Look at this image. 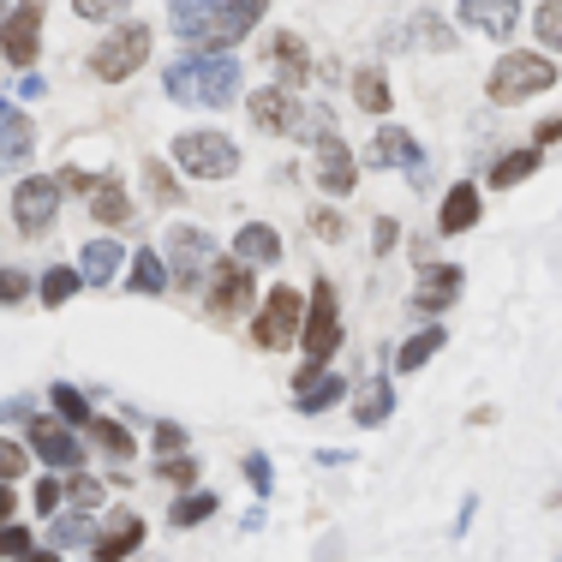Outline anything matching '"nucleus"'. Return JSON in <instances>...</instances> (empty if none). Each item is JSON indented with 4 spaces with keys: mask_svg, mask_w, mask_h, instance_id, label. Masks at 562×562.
<instances>
[{
    "mask_svg": "<svg viewBox=\"0 0 562 562\" xmlns=\"http://www.w3.org/2000/svg\"><path fill=\"white\" fill-rule=\"evenodd\" d=\"M0 7H7V0H0Z\"/></svg>",
    "mask_w": 562,
    "mask_h": 562,
    "instance_id": "57",
    "label": "nucleus"
},
{
    "mask_svg": "<svg viewBox=\"0 0 562 562\" xmlns=\"http://www.w3.org/2000/svg\"><path fill=\"white\" fill-rule=\"evenodd\" d=\"M317 186H324L329 198H347L359 186V162H353V150H347L341 138L317 144Z\"/></svg>",
    "mask_w": 562,
    "mask_h": 562,
    "instance_id": "16",
    "label": "nucleus"
},
{
    "mask_svg": "<svg viewBox=\"0 0 562 562\" xmlns=\"http://www.w3.org/2000/svg\"><path fill=\"white\" fill-rule=\"evenodd\" d=\"M19 562H60V557H55V551H36V544H31V551H24Z\"/></svg>",
    "mask_w": 562,
    "mask_h": 562,
    "instance_id": "54",
    "label": "nucleus"
},
{
    "mask_svg": "<svg viewBox=\"0 0 562 562\" xmlns=\"http://www.w3.org/2000/svg\"><path fill=\"white\" fill-rule=\"evenodd\" d=\"M31 449L43 454V467H66V473H72V467H85V449H78V437L66 431V425H43V419H36Z\"/></svg>",
    "mask_w": 562,
    "mask_h": 562,
    "instance_id": "19",
    "label": "nucleus"
},
{
    "mask_svg": "<svg viewBox=\"0 0 562 562\" xmlns=\"http://www.w3.org/2000/svg\"><path fill=\"white\" fill-rule=\"evenodd\" d=\"M43 90H48V85H43V78H36V72H24V78H19V97H24V102H36V97H43Z\"/></svg>",
    "mask_w": 562,
    "mask_h": 562,
    "instance_id": "52",
    "label": "nucleus"
},
{
    "mask_svg": "<svg viewBox=\"0 0 562 562\" xmlns=\"http://www.w3.org/2000/svg\"><path fill=\"white\" fill-rule=\"evenodd\" d=\"M168 270H162V258H156V251H138V258H132V276H126V288L132 293H168Z\"/></svg>",
    "mask_w": 562,
    "mask_h": 562,
    "instance_id": "29",
    "label": "nucleus"
},
{
    "mask_svg": "<svg viewBox=\"0 0 562 562\" xmlns=\"http://www.w3.org/2000/svg\"><path fill=\"white\" fill-rule=\"evenodd\" d=\"M353 102L366 114H390V78H383L378 66H359L353 72Z\"/></svg>",
    "mask_w": 562,
    "mask_h": 562,
    "instance_id": "28",
    "label": "nucleus"
},
{
    "mask_svg": "<svg viewBox=\"0 0 562 562\" xmlns=\"http://www.w3.org/2000/svg\"><path fill=\"white\" fill-rule=\"evenodd\" d=\"M78 288H85V276H78V270H66V263H55V270H43V305H66Z\"/></svg>",
    "mask_w": 562,
    "mask_h": 562,
    "instance_id": "33",
    "label": "nucleus"
},
{
    "mask_svg": "<svg viewBox=\"0 0 562 562\" xmlns=\"http://www.w3.org/2000/svg\"><path fill=\"white\" fill-rule=\"evenodd\" d=\"M234 258L239 263H281V234H276V227H263V222L239 227V234H234Z\"/></svg>",
    "mask_w": 562,
    "mask_h": 562,
    "instance_id": "24",
    "label": "nucleus"
},
{
    "mask_svg": "<svg viewBox=\"0 0 562 562\" xmlns=\"http://www.w3.org/2000/svg\"><path fill=\"white\" fill-rule=\"evenodd\" d=\"M532 173H539V144H532V150L503 156V162L491 168V180H497V186H520V180H532Z\"/></svg>",
    "mask_w": 562,
    "mask_h": 562,
    "instance_id": "31",
    "label": "nucleus"
},
{
    "mask_svg": "<svg viewBox=\"0 0 562 562\" xmlns=\"http://www.w3.org/2000/svg\"><path fill=\"white\" fill-rule=\"evenodd\" d=\"M120 263H126V251H120L114 239H85V251H78V276H85V288H102V281H114Z\"/></svg>",
    "mask_w": 562,
    "mask_h": 562,
    "instance_id": "21",
    "label": "nucleus"
},
{
    "mask_svg": "<svg viewBox=\"0 0 562 562\" xmlns=\"http://www.w3.org/2000/svg\"><path fill=\"white\" fill-rule=\"evenodd\" d=\"M43 48V0H19V12L0 19V55L12 66H31Z\"/></svg>",
    "mask_w": 562,
    "mask_h": 562,
    "instance_id": "10",
    "label": "nucleus"
},
{
    "mask_svg": "<svg viewBox=\"0 0 562 562\" xmlns=\"http://www.w3.org/2000/svg\"><path fill=\"white\" fill-rule=\"evenodd\" d=\"M31 503H36V515H55V508H60V485H55V479H43Z\"/></svg>",
    "mask_w": 562,
    "mask_h": 562,
    "instance_id": "50",
    "label": "nucleus"
},
{
    "mask_svg": "<svg viewBox=\"0 0 562 562\" xmlns=\"http://www.w3.org/2000/svg\"><path fill=\"white\" fill-rule=\"evenodd\" d=\"M24 551H31V532H24L19 520H0V557H12V562H19Z\"/></svg>",
    "mask_w": 562,
    "mask_h": 562,
    "instance_id": "39",
    "label": "nucleus"
},
{
    "mask_svg": "<svg viewBox=\"0 0 562 562\" xmlns=\"http://www.w3.org/2000/svg\"><path fill=\"white\" fill-rule=\"evenodd\" d=\"M126 7H132V0H72L78 19H120Z\"/></svg>",
    "mask_w": 562,
    "mask_h": 562,
    "instance_id": "44",
    "label": "nucleus"
},
{
    "mask_svg": "<svg viewBox=\"0 0 562 562\" xmlns=\"http://www.w3.org/2000/svg\"><path fill=\"white\" fill-rule=\"evenodd\" d=\"M48 401H55V413L66 425H90V401L72 390V383H55V390H48Z\"/></svg>",
    "mask_w": 562,
    "mask_h": 562,
    "instance_id": "35",
    "label": "nucleus"
},
{
    "mask_svg": "<svg viewBox=\"0 0 562 562\" xmlns=\"http://www.w3.org/2000/svg\"><path fill=\"white\" fill-rule=\"evenodd\" d=\"M156 473H162L168 485H198V461H192V454H186V461H180V454H168V461L156 467Z\"/></svg>",
    "mask_w": 562,
    "mask_h": 562,
    "instance_id": "41",
    "label": "nucleus"
},
{
    "mask_svg": "<svg viewBox=\"0 0 562 562\" xmlns=\"http://www.w3.org/2000/svg\"><path fill=\"white\" fill-rule=\"evenodd\" d=\"M90 508H78V515H60L55 520V544H78V539H90Z\"/></svg>",
    "mask_w": 562,
    "mask_h": 562,
    "instance_id": "40",
    "label": "nucleus"
},
{
    "mask_svg": "<svg viewBox=\"0 0 562 562\" xmlns=\"http://www.w3.org/2000/svg\"><path fill=\"white\" fill-rule=\"evenodd\" d=\"M395 239H401V222H390V216H378V227H371V251H395Z\"/></svg>",
    "mask_w": 562,
    "mask_h": 562,
    "instance_id": "48",
    "label": "nucleus"
},
{
    "mask_svg": "<svg viewBox=\"0 0 562 562\" xmlns=\"http://www.w3.org/2000/svg\"><path fill=\"white\" fill-rule=\"evenodd\" d=\"M395 413V390L383 378H371L366 390H359V401H353V425H366V431H378L383 419Z\"/></svg>",
    "mask_w": 562,
    "mask_h": 562,
    "instance_id": "25",
    "label": "nucleus"
},
{
    "mask_svg": "<svg viewBox=\"0 0 562 562\" xmlns=\"http://www.w3.org/2000/svg\"><path fill=\"white\" fill-rule=\"evenodd\" d=\"M144 173H150V192H156V204H173V198H180V186L168 180V168H162V162H144Z\"/></svg>",
    "mask_w": 562,
    "mask_h": 562,
    "instance_id": "46",
    "label": "nucleus"
},
{
    "mask_svg": "<svg viewBox=\"0 0 562 562\" xmlns=\"http://www.w3.org/2000/svg\"><path fill=\"white\" fill-rule=\"evenodd\" d=\"M173 102H198V109H227L239 97V66L227 55H186L162 72Z\"/></svg>",
    "mask_w": 562,
    "mask_h": 562,
    "instance_id": "1",
    "label": "nucleus"
},
{
    "mask_svg": "<svg viewBox=\"0 0 562 562\" xmlns=\"http://www.w3.org/2000/svg\"><path fill=\"white\" fill-rule=\"evenodd\" d=\"M173 162L186 168V180H227V173L239 168V150H234L227 132L198 126V132H180V138H173Z\"/></svg>",
    "mask_w": 562,
    "mask_h": 562,
    "instance_id": "3",
    "label": "nucleus"
},
{
    "mask_svg": "<svg viewBox=\"0 0 562 562\" xmlns=\"http://www.w3.org/2000/svg\"><path fill=\"white\" fill-rule=\"evenodd\" d=\"M300 329H305L300 293H293V288H276L270 300H263V312H258V329H251V341H258L263 353H281V347L300 341Z\"/></svg>",
    "mask_w": 562,
    "mask_h": 562,
    "instance_id": "6",
    "label": "nucleus"
},
{
    "mask_svg": "<svg viewBox=\"0 0 562 562\" xmlns=\"http://www.w3.org/2000/svg\"><path fill=\"white\" fill-rule=\"evenodd\" d=\"M31 120L24 114H12L7 109V97H0V168H19L24 156H31Z\"/></svg>",
    "mask_w": 562,
    "mask_h": 562,
    "instance_id": "23",
    "label": "nucleus"
},
{
    "mask_svg": "<svg viewBox=\"0 0 562 562\" xmlns=\"http://www.w3.org/2000/svg\"><path fill=\"white\" fill-rule=\"evenodd\" d=\"M443 341H449V329H443V324L419 329V336H413V341H401V347H395V371H419V366H425V359H431V353H437V347H443Z\"/></svg>",
    "mask_w": 562,
    "mask_h": 562,
    "instance_id": "27",
    "label": "nucleus"
},
{
    "mask_svg": "<svg viewBox=\"0 0 562 562\" xmlns=\"http://www.w3.org/2000/svg\"><path fill=\"white\" fill-rule=\"evenodd\" d=\"M66 497H72V508H97L102 485H97V479H85V473H72V479H66Z\"/></svg>",
    "mask_w": 562,
    "mask_h": 562,
    "instance_id": "38",
    "label": "nucleus"
},
{
    "mask_svg": "<svg viewBox=\"0 0 562 562\" xmlns=\"http://www.w3.org/2000/svg\"><path fill=\"white\" fill-rule=\"evenodd\" d=\"M55 180H60V192H90V186H97V180H90V173H78V168L55 173Z\"/></svg>",
    "mask_w": 562,
    "mask_h": 562,
    "instance_id": "51",
    "label": "nucleus"
},
{
    "mask_svg": "<svg viewBox=\"0 0 562 562\" xmlns=\"http://www.w3.org/2000/svg\"><path fill=\"white\" fill-rule=\"evenodd\" d=\"M150 443H156V454H162V461H168V454H180V449H186V431H180V425H173V419H162V425H156V431H150Z\"/></svg>",
    "mask_w": 562,
    "mask_h": 562,
    "instance_id": "42",
    "label": "nucleus"
},
{
    "mask_svg": "<svg viewBox=\"0 0 562 562\" xmlns=\"http://www.w3.org/2000/svg\"><path fill=\"white\" fill-rule=\"evenodd\" d=\"M138 544H144V520L138 515H114L109 527L90 539V557H97V562H120V557L138 551Z\"/></svg>",
    "mask_w": 562,
    "mask_h": 562,
    "instance_id": "18",
    "label": "nucleus"
},
{
    "mask_svg": "<svg viewBox=\"0 0 562 562\" xmlns=\"http://www.w3.org/2000/svg\"><path fill=\"white\" fill-rule=\"evenodd\" d=\"M366 162L371 168H407V173H419V186H425V150H419V138H413L407 126H378L371 132Z\"/></svg>",
    "mask_w": 562,
    "mask_h": 562,
    "instance_id": "12",
    "label": "nucleus"
},
{
    "mask_svg": "<svg viewBox=\"0 0 562 562\" xmlns=\"http://www.w3.org/2000/svg\"><path fill=\"white\" fill-rule=\"evenodd\" d=\"M551 85H557V66L544 55H503L497 66H491V78H485V97L497 102V109H515V102L544 97Z\"/></svg>",
    "mask_w": 562,
    "mask_h": 562,
    "instance_id": "2",
    "label": "nucleus"
},
{
    "mask_svg": "<svg viewBox=\"0 0 562 562\" xmlns=\"http://www.w3.org/2000/svg\"><path fill=\"white\" fill-rule=\"evenodd\" d=\"M210 317H239L251 305V293H258V281L239 258H216V270H210Z\"/></svg>",
    "mask_w": 562,
    "mask_h": 562,
    "instance_id": "11",
    "label": "nucleus"
},
{
    "mask_svg": "<svg viewBox=\"0 0 562 562\" xmlns=\"http://www.w3.org/2000/svg\"><path fill=\"white\" fill-rule=\"evenodd\" d=\"M461 24L479 36H508L520 24V0H461Z\"/></svg>",
    "mask_w": 562,
    "mask_h": 562,
    "instance_id": "17",
    "label": "nucleus"
},
{
    "mask_svg": "<svg viewBox=\"0 0 562 562\" xmlns=\"http://www.w3.org/2000/svg\"><path fill=\"white\" fill-rule=\"evenodd\" d=\"M55 216H60V180H48V173L19 180V192H12V222H19L24 234H48Z\"/></svg>",
    "mask_w": 562,
    "mask_h": 562,
    "instance_id": "9",
    "label": "nucleus"
},
{
    "mask_svg": "<svg viewBox=\"0 0 562 562\" xmlns=\"http://www.w3.org/2000/svg\"><path fill=\"white\" fill-rule=\"evenodd\" d=\"M305 72H312L305 43H300V36H281V43H276V78H281V90H300Z\"/></svg>",
    "mask_w": 562,
    "mask_h": 562,
    "instance_id": "26",
    "label": "nucleus"
},
{
    "mask_svg": "<svg viewBox=\"0 0 562 562\" xmlns=\"http://www.w3.org/2000/svg\"><path fill=\"white\" fill-rule=\"evenodd\" d=\"M562 138V120H544V126H539V144H557Z\"/></svg>",
    "mask_w": 562,
    "mask_h": 562,
    "instance_id": "53",
    "label": "nucleus"
},
{
    "mask_svg": "<svg viewBox=\"0 0 562 562\" xmlns=\"http://www.w3.org/2000/svg\"><path fill=\"white\" fill-rule=\"evenodd\" d=\"M341 395H347V378H341V371L305 366L300 378H293V407H300V413H329Z\"/></svg>",
    "mask_w": 562,
    "mask_h": 562,
    "instance_id": "15",
    "label": "nucleus"
},
{
    "mask_svg": "<svg viewBox=\"0 0 562 562\" xmlns=\"http://www.w3.org/2000/svg\"><path fill=\"white\" fill-rule=\"evenodd\" d=\"M246 479H251V491H270V461H263V454H246Z\"/></svg>",
    "mask_w": 562,
    "mask_h": 562,
    "instance_id": "49",
    "label": "nucleus"
},
{
    "mask_svg": "<svg viewBox=\"0 0 562 562\" xmlns=\"http://www.w3.org/2000/svg\"><path fill=\"white\" fill-rule=\"evenodd\" d=\"M544 503H551V508H562V485H557V491H551V497H544Z\"/></svg>",
    "mask_w": 562,
    "mask_h": 562,
    "instance_id": "56",
    "label": "nucleus"
},
{
    "mask_svg": "<svg viewBox=\"0 0 562 562\" xmlns=\"http://www.w3.org/2000/svg\"><path fill=\"white\" fill-rule=\"evenodd\" d=\"M12 515V485H0V520Z\"/></svg>",
    "mask_w": 562,
    "mask_h": 562,
    "instance_id": "55",
    "label": "nucleus"
},
{
    "mask_svg": "<svg viewBox=\"0 0 562 562\" xmlns=\"http://www.w3.org/2000/svg\"><path fill=\"white\" fill-rule=\"evenodd\" d=\"M300 341H305V353H312V366H324V359L341 347V312H336V288H329V281L312 288V312H305Z\"/></svg>",
    "mask_w": 562,
    "mask_h": 562,
    "instance_id": "8",
    "label": "nucleus"
},
{
    "mask_svg": "<svg viewBox=\"0 0 562 562\" xmlns=\"http://www.w3.org/2000/svg\"><path fill=\"white\" fill-rule=\"evenodd\" d=\"M168 258H173V281H180V288H204L210 270H216V239H210L204 227H173Z\"/></svg>",
    "mask_w": 562,
    "mask_h": 562,
    "instance_id": "7",
    "label": "nucleus"
},
{
    "mask_svg": "<svg viewBox=\"0 0 562 562\" xmlns=\"http://www.w3.org/2000/svg\"><path fill=\"white\" fill-rule=\"evenodd\" d=\"M85 431L97 437V443L109 449L114 461H126V454H132V431H126V425H114V419H97V413H90V425H85Z\"/></svg>",
    "mask_w": 562,
    "mask_h": 562,
    "instance_id": "34",
    "label": "nucleus"
},
{
    "mask_svg": "<svg viewBox=\"0 0 562 562\" xmlns=\"http://www.w3.org/2000/svg\"><path fill=\"white\" fill-rule=\"evenodd\" d=\"M461 263H419V288H413V312H449L461 300Z\"/></svg>",
    "mask_w": 562,
    "mask_h": 562,
    "instance_id": "14",
    "label": "nucleus"
},
{
    "mask_svg": "<svg viewBox=\"0 0 562 562\" xmlns=\"http://www.w3.org/2000/svg\"><path fill=\"white\" fill-rule=\"evenodd\" d=\"M263 12H270V0H227V7H216L192 36H186V48H192V55H216V48H234L239 36H246L251 24L263 19Z\"/></svg>",
    "mask_w": 562,
    "mask_h": 562,
    "instance_id": "4",
    "label": "nucleus"
},
{
    "mask_svg": "<svg viewBox=\"0 0 562 562\" xmlns=\"http://www.w3.org/2000/svg\"><path fill=\"white\" fill-rule=\"evenodd\" d=\"M251 120H258L263 132H276V138H300V120H305V102L293 97V90H281V85H270V90H251Z\"/></svg>",
    "mask_w": 562,
    "mask_h": 562,
    "instance_id": "13",
    "label": "nucleus"
},
{
    "mask_svg": "<svg viewBox=\"0 0 562 562\" xmlns=\"http://www.w3.org/2000/svg\"><path fill=\"white\" fill-rule=\"evenodd\" d=\"M31 467V454H24V443H12V437H0V485H12V479Z\"/></svg>",
    "mask_w": 562,
    "mask_h": 562,
    "instance_id": "37",
    "label": "nucleus"
},
{
    "mask_svg": "<svg viewBox=\"0 0 562 562\" xmlns=\"http://www.w3.org/2000/svg\"><path fill=\"white\" fill-rule=\"evenodd\" d=\"M216 7H227V0H168V19H173V31H180V43H186V36H192Z\"/></svg>",
    "mask_w": 562,
    "mask_h": 562,
    "instance_id": "30",
    "label": "nucleus"
},
{
    "mask_svg": "<svg viewBox=\"0 0 562 562\" xmlns=\"http://www.w3.org/2000/svg\"><path fill=\"white\" fill-rule=\"evenodd\" d=\"M210 515H216V497H210V491H192V497H180V503H173V515H168V520L186 532V527H204Z\"/></svg>",
    "mask_w": 562,
    "mask_h": 562,
    "instance_id": "32",
    "label": "nucleus"
},
{
    "mask_svg": "<svg viewBox=\"0 0 562 562\" xmlns=\"http://www.w3.org/2000/svg\"><path fill=\"white\" fill-rule=\"evenodd\" d=\"M312 234H317V239H329V246H336V239L347 234V222L336 216V210H312Z\"/></svg>",
    "mask_w": 562,
    "mask_h": 562,
    "instance_id": "45",
    "label": "nucleus"
},
{
    "mask_svg": "<svg viewBox=\"0 0 562 562\" xmlns=\"http://www.w3.org/2000/svg\"><path fill=\"white\" fill-rule=\"evenodd\" d=\"M24 293H31V276H19V270H0V305H19Z\"/></svg>",
    "mask_w": 562,
    "mask_h": 562,
    "instance_id": "47",
    "label": "nucleus"
},
{
    "mask_svg": "<svg viewBox=\"0 0 562 562\" xmlns=\"http://www.w3.org/2000/svg\"><path fill=\"white\" fill-rule=\"evenodd\" d=\"M539 43L562 55V0H544L539 7Z\"/></svg>",
    "mask_w": 562,
    "mask_h": 562,
    "instance_id": "36",
    "label": "nucleus"
},
{
    "mask_svg": "<svg viewBox=\"0 0 562 562\" xmlns=\"http://www.w3.org/2000/svg\"><path fill=\"white\" fill-rule=\"evenodd\" d=\"M144 55H150V31H144V24H114V31L90 48V72H97L102 85H120V78H132L144 66Z\"/></svg>",
    "mask_w": 562,
    "mask_h": 562,
    "instance_id": "5",
    "label": "nucleus"
},
{
    "mask_svg": "<svg viewBox=\"0 0 562 562\" xmlns=\"http://www.w3.org/2000/svg\"><path fill=\"white\" fill-rule=\"evenodd\" d=\"M413 31H419V43H425V48H454L449 24H443V19H431V12H425V19L413 24Z\"/></svg>",
    "mask_w": 562,
    "mask_h": 562,
    "instance_id": "43",
    "label": "nucleus"
},
{
    "mask_svg": "<svg viewBox=\"0 0 562 562\" xmlns=\"http://www.w3.org/2000/svg\"><path fill=\"white\" fill-rule=\"evenodd\" d=\"M90 216H97L102 227H126V216H132V204H126V186L114 180V173H102L97 186H90Z\"/></svg>",
    "mask_w": 562,
    "mask_h": 562,
    "instance_id": "22",
    "label": "nucleus"
},
{
    "mask_svg": "<svg viewBox=\"0 0 562 562\" xmlns=\"http://www.w3.org/2000/svg\"><path fill=\"white\" fill-rule=\"evenodd\" d=\"M479 210H485V198H479L473 180H461L454 192L443 198V210H437V234H467V227L479 222Z\"/></svg>",
    "mask_w": 562,
    "mask_h": 562,
    "instance_id": "20",
    "label": "nucleus"
}]
</instances>
